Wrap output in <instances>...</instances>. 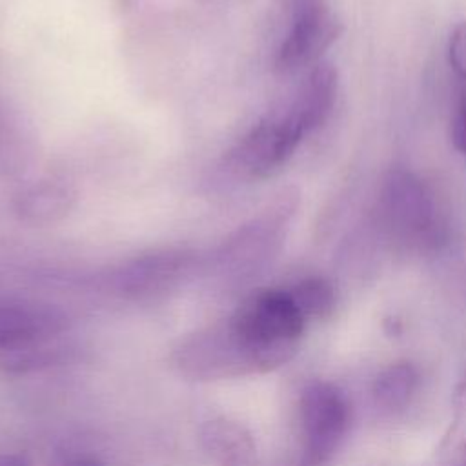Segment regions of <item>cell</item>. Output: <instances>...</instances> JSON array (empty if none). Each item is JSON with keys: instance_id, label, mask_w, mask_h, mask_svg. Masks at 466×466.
Returning a JSON list of instances; mask_svg holds the SVG:
<instances>
[{"instance_id": "cell-6", "label": "cell", "mask_w": 466, "mask_h": 466, "mask_svg": "<svg viewBox=\"0 0 466 466\" xmlns=\"http://www.w3.org/2000/svg\"><path fill=\"white\" fill-rule=\"evenodd\" d=\"M64 317L49 308L0 302V350H18L64 329Z\"/></svg>"}, {"instance_id": "cell-3", "label": "cell", "mask_w": 466, "mask_h": 466, "mask_svg": "<svg viewBox=\"0 0 466 466\" xmlns=\"http://www.w3.org/2000/svg\"><path fill=\"white\" fill-rule=\"evenodd\" d=\"M351 404L333 382L311 380L299 397L300 455L297 466H326L350 431Z\"/></svg>"}, {"instance_id": "cell-15", "label": "cell", "mask_w": 466, "mask_h": 466, "mask_svg": "<svg viewBox=\"0 0 466 466\" xmlns=\"http://www.w3.org/2000/svg\"><path fill=\"white\" fill-rule=\"evenodd\" d=\"M82 466H98V464H95V462H89V464H82Z\"/></svg>"}, {"instance_id": "cell-1", "label": "cell", "mask_w": 466, "mask_h": 466, "mask_svg": "<svg viewBox=\"0 0 466 466\" xmlns=\"http://www.w3.org/2000/svg\"><path fill=\"white\" fill-rule=\"evenodd\" d=\"M377 217L386 238L400 251L422 255L446 242V224L433 193L404 167H393L382 177Z\"/></svg>"}, {"instance_id": "cell-10", "label": "cell", "mask_w": 466, "mask_h": 466, "mask_svg": "<svg viewBox=\"0 0 466 466\" xmlns=\"http://www.w3.org/2000/svg\"><path fill=\"white\" fill-rule=\"evenodd\" d=\"M437 466H466V364L455 386L451 420L437 450Z\"/></svg>"}, {"instance_id": "cell-2", "label": "cell", "mask_w": 466, "mask_h": 466, "mask_svg": "<svg viewBox=\"0 0 466 466\" xmlns=\"http://www.w3.org/2000/svg\"><path fill=\"white\" fill-rule=\"evenodd\" d=\"M228 322L253 348L266 371L293 359L308 324L288 289H258L251 293Z\"/></svg>"}, {"instance_id": "cell-9", "label": "cell", "mask_w": 466, "mask_h": 466, "mask_svg": "<svg viewBox=\"0 0 466 466\" xmlns=\"http://www.w3.org/2000/svg\"><path fill=\"white\" fill-rule=\"evenodd\" d=\"M75 195L56 182H40L22 189L16 197V213L29 222L46 224L62 218L73 206Z\"/></svg>"}, {"instance_id": "cell-13", "label": "cell", "mask_w": 466, "mask_h": 466, "mask_svg": "<svg viewBox=\"0 0 466 466\" xmlns=\"http://www.w3.org/2000/svg\"><path fill=\"white\" fill-rule=\"evenodd\" d=\"M448 64L459 82H466V20L459 22L448 42Z\"/></svg>"}, {"instance_id": "cell-11", "label": "cell", "mask_w": 466, "mask_h": 466, "mask_svg": "<svg viewBox=\"0 0 466 466\" xmlns=\"http://www.w3.org/2000/svg\"><path fill=\"white\" fill-rule=\"evenodd\" d=\"M306 320L326 319L337 306V291L324 277H306L288 289Z\"/></svg>"}, {"instance_id": "cell-5", "label": "cell", "mask_w": 466, "mask_h": 466, "mask_svg": "<svg viewBox=\"0 0 466 466\" xmlns=\"http://www.w3.org/2000/svg\"><path fill=\"white\" fill-rule=\"evenodd\" d=\"M340 31L342 25L328 0H291L289 25L275 53L277 71L291 73L315 62Z\"/></svg>"}, {"instance_id": "cell-12", "label": "cell", "mask_w": 466, "mask_h": 466, "mask_svg": "<svg viewBox=\"0 0 466 466\" xmlns=\"http://www.w3.org/2000/svg\"><path fill=\"white\" fill-rule=\"evenodd\" d=\"M450 138L453 147L466 155V82L457 80V96L450 120Z\"/></svg>"}, {"instance_id": "cell-8", "label": "cell", "mask_w": 466, "mask_h": 466, "mask_svg": "<svg viewBox=\"0 0 466 466\" xmlns=\"http://www.w3.org/2000/svg\"><path fill=\"white\" fill-rule=\"evenodd\" d=\"M420 386L419 368L410 360L384 366L371 382V399L379 411L395 415L404 411Z\"/></svg>"}, {"instance_id": "cell-7", "label": "cell", "mask_w": 466, "mask_h": 466, "mask_svg": "<svg viewBox=\"0 0 466 466\" xmlns=\"http://www.w3.org/2000/svg\"><path fill=\"white\" fill-rule=\"evenodd\" d=\"M200 439L220 466H253L255 462V442L249 431L235 420H208L200 430Z\"/></svg>"}, {"instance_id": "cell-14", "label": "cell", "mask_w": 466, "mask_h": 466, "mask_svg": "<svg viewBox=\"0 0 466 466\" xmlns=\"http://www.w3.org/2000/svg\"><path fill=\"white\" fill-rule=\"evenodd\" d=\"M0 466H29V461L25 459V455L7 453L0 455Z\"/></svg>"}, {"instance_id": "cell-4", "label": "cell", "mask_w": 466, "mask_h": 466, "mask_svg": "<svg viewBox=\"0 0 466 466\" xmlns=\"http://www.w3.org/2000/svg\"><path fill=\"white\" fill-rule=\"evenodd\" d=\"M309 127L293 102L253 126L229 153L231 169L246 178H264L284 166Z\"/></svg>"}]
</instances>
